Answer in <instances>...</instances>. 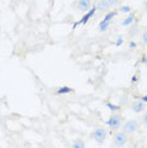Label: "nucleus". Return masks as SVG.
Returning a JSON list of instances; mask_svg holds the SVG:
<instances>
[{
    "label": "nucleus",
    "mask_w": 147,
    "mask_h": 148,
    "mask_svg": "<svg viewBox=\"0 0 147 148\" xmlns=\"http://www.w3.org/2000/svg\"><path fill=\"white\" fill-rule=\"evenodd\" d=\"M137 128H138V123H137L136 119H131L128 120V122L124 123V125H123V132L127 133V134H132L135 133L137 130Z\"/></svg>",
    "instance_id": "nucleus-1"
},
{
    "label": "nucleus",
    "mask_w": 147,
    "mask_h": 148,
    "mask_svg": "<svg viewBox=\"0 0 147 148\" xmlns=\"http://www.w3.org/2000/svg\"><path fill=\"white\" fill-rule=\"evenodd\" d=\"M95 13H96V6H94V8H91V9H90V10L86 12V14H85L84 16H82V18L80 19V21H79L78 23H75V24L72 25V29H75V28H76V25H78V24L85 25L86 23H88V22L90 21V18H91V16H94Z\"/></svg>",
    "instance_id": "nucleus-2"
},
{
    "label": "nucleus",
    "mask_w": 147,
    "mask_h": 148,
    "mask_svg": "<svg viewBox=\"0 0 147 148\" xmlns=\"http://www.w3.org/2000/svg\"><path fill=\"white\" fill-rule=\"evenodd\" d=\"M106 124L112 128V129H118L122 124V116L121 115H117V114H113L112 116L106 120Z\"/></svg>",
    "instance_id": "nucleus-3"
},
{
    "label": "nucleus",
    "mask_w": 147,
    "mask_h": 148,
    "mask_svg": "<svg viewBox=\"0 0 147 148\" xmlns=\"http://www.w3.org/2000/svg\"><path fill=\"white\" fill-rule=\"evenodd\" d=\"M93 136H94V139L96 142L99 144H102L106 138V132H105V129H103V128H96L94 130V133H93Z\"/></svg>",
    "instance_id": "nucleus-4"
},
{
    "label": "nucleus",
    "mask_w": 147,
    "mask_h": 148,
    "mask_svg": "<svg viewBox=\"0 0 147 148\" xmlns=\"http://www.w3.org/2000/svg\"><path fill=\"white\" fill-rule=\"evenodd\" d=\"M127 143V133L119 132L114 136V146L117 147H123Z\"/></svg>",
    "instance_id": "nucleus-5"
},
{
    "label": "nucleus",
    "mask_w": 147,
    "mask_h": 148,
    "mask_svg": "<svg viewBox=\"0 0 147 148\" xmlns=\"http://www.w3.org/2000/svg\"><path fill=\"white\" fill-rule=\"evenodd\" d=\"M78 9L80 12H88L91 9V0H79Z\"/></svg>",
    "instance_id": "nucleus-6"
},
{
    "label": "nucleus",
    "mask_w": 147,
    "mask_h": 148,
    "mask_svg": "<svg viewBox=\"0 0 147 148\" xmlns=\"http://www.w3.org/2000/svg\"><path fill=\"white\" fill-rule=\"evenodd\" d=\"M132 110L135 113H142L145 110V104L143 101H135L132 104Z\"/></svg>",
    "instance_id": "nucleus-7"
},
{
    "label": "nucleus",
    "mask_w": 147,
    "mask_h": 148,
    "mask_svg": "<svg viewBox=\"0 0 147 148\" xmlns=\"http://www.w3.org/2000/svg\"><path fill=\"white\" fill-rule=\"evenodd\" d=\"M95 6H96V10H100V12H105L109 9V5H108V3H106V0H98Z\"/></svg>",
    "instance_id": "nucleus-8"
},
{
    "label": "nucleus",
    "mask_w": 147,
    "mask_h": 148,
    "mask_svg": "<svg viewBox=\"0 0 147 148\" xmlns=\"http://www.w3.org/2000/svg\"><path fill=\"white\" fill-rule=\"evenodd\" d=\"M133 21H135V14L129 13V15L127 16L126 19H123V21H122V25H123V27H128V25L132 24Z\"/></svg>",
    "instance_id": "nucleus-9"
},
{
    "label": "nucleus",
    "mask_w": 147,
    "mask_h": 148,
    "mask_svg": "<svg viewBox=\"0 0 147 148\" xmlns=\"http://www.w3.org/2000/svg\"><path fill=\"white\" fill-rule=\"evenodd\" d=\"M109 24H110V22H106V21H102L99 23V32H105L106 29H108V27H109Z\"/></svg>",
    "instance_id": "nucleus-10"
},
{
    "label": "nucleus",
    "mask_w": 147,
    "mask_h": 148,
    "mask_svg": "<svg viewBox=\"0 0 147 148\" xmlns=\"http://www.w3.org/2000/svg\"><path fill=\"white\" fill-rule=\"evenodd\" d=\"M70 92H72V89L71 87H69V86H62V87H60V89L57 90L58 95H61V94H70Z\"/></svg>",
    "instance_id": "nucleus-11"
},
{
    "label": "nucleus",
    "mask_w": 147,
    "mask_h": 148,
    "mask_svg": "<svg viewBox=\"0 0 147 148\" xmlns=\"http://www.w3.org/2000/svg\"><path fill=\"white\" fill-rule=\"evenodd\" d=\"M72 147H74V148H84V147H85V143L82 142L81 139H76L75 142L72 143Z\"/></svg>",
    "instance_id": "nucleus-12"
},
{
    "label": "nucleus",
    "mask_w": 147,
    "mask_h": 148,
    "mask_svg": "<svg viewBox=\"0 0 147 148\" xmlns=\"http://www.w3.org/2000/svg\"><path fill=\"white\" fill-rule=\"evenodd\" d=\"M117 15V12H109V13H106V15L104 16V19L103 21H106V22H110L113 18Z\"/></svg>",
    "instance_id": "nucleus-13"
},
{
    "label": "nucleus",
    "mask_w": 147,
    "mask_h": 148,
    "mask_svg": "<svg viewBox=\"0 0 147 148\" xmlns=\"http://www.w3.org/2000/svg\"><path fill=\"white\" fill-rule=\"evenodd\" d=\"M106 3H108L109 8H114V6L119 5V0H106Z\"/></svg>",
    "instance_id": "nucleus-14"
},
{
    "label": "nucleus",
    "mask_w": 147,
    "mask_h": 148,
    "mask_svg": "<svg viewBox=\"0 0 147 148\" xmlns=\"http://www.w3.org/2000/svg\"><path fill=\"white\" fill-rule=\"evenodd\" d=\"M119 12L121 13H131L132 9H131V6H128V5H123V6H121Z\"/></svg>",
    "instance_id": "nucleus-15"
},
{
    "label": "nucleus",
    "mask_w": 147,
    "mask_h": 148,
    "mask_svg": "<svg viewBox=\"0 0 147 148\" xmlns=\"http://www.w3.org/2000/svg\"><path fill=\"white\" fill-rule=\"evenodd\" d=\"M106 108H109L112 112H117V110H119V106L118 105H113V104H110V103L106 104Z\"/></svg>",
    "instance_id": "nucleus-16"
},
{
    "label": "nucleus",
    "mask_w": 147,
    "mask_h": 148,
    "mask_svg": "<svg viewBox=\"0 0 147 148\" xmlns=\"http://www.w3.org/2000/svg\"><path fill=\"white\" fill-rule=\"evenodd\" d=\"M122 43H123V37H122V36H119V37H118V39L115 41V46H117V47H119V46H122Z\"/></svg>",
    "instance_id": "nucleus-17"
},
{
    "label": "nucleus",
    "mask_w": 147,
    "mask_h": 148,
    "mask_svg": "<svg viewBox=\"0 0 147 148\" xmlns=\"http://www.w3.org/2000/svg\"><path fill=\"white\" fill-rule=\"evenodd\" d=\"M142 42H143L145 46H147V31H145L143 34H142Z\"/></svg>",
    "instance_id": "nucleus-18"
},
{
    "label": "nucleus",
    "mask_w": 147,
    "mask_h": 148,
    "mask_svg": "<svg viewBox=\"0 0 147 148\" xmlns=\"http://www.w3.org/2000/svg\"><path fill=\"white\" fill-rule=\"evenodd\" d=\"M128 47H129V48H131V49H133V48H136V47H137V43L136 42H129V45H128Z\"/></svg>",
    "instance_id": "nucleus-19"
},
{
    "label": "nucleus",
    "mask_w": 147,
    "mask_h": 148,
    "mask_svg": "<svg viewBox=\"0 0 147 148\" xmlns=\"http://www.w3.org/2000/svg\"><path fill=\"white\" fill-rule=\"evenodd\" d=\"M142 120H143V123H145V124H147V112H145V114H143Z\"/></svg>",
    "instance_id": "nucleus-20"
},
{
    "label": "nucleus",
    "mask_w": 147,
    "mask_h": 148,
    "mask_svg": "<svg viewBox=\"0 0 147 148\" xmlns=\"http://www.w3.org/2000/svg\"><path fill=\"white\" fill-rule=\"evenodd\" d=\"M142 63H145L146 69H147V57H142Z\"/></svg>",
    "instance_id": "nucleus-21"
},
{
    "label": "nucleus",
    "mask_w": 147,
    "mask_h": 148,
    "mask_svg": "<svg viewBox=\"0 0 147 148\" xmlns=\"http://www.w3.org/2000/svg\"><path fill=\"white\" fill-rule=\"evenodd\" d=\"M141 99H142V101H143V103H147V95H145V96H142V97H141Z\"/></svg>",
    "instance_id": "nucleus-22"
},
{
    "label": "nucleus",
    "mask_w": 147,
    "mask_h": 148,
    "mask_svg": "<svg viewBox=\"0 0 147 148\" xmlns=\"http://www.w3.org/2000/svg\"><path fill=\"white\" fill-rule=\"evenodd\" d=\"M143 6H145V12L147 13V0L145 1V4H143Z\"/></svg>",
    "instance_id": "nucleus-23"
},
{
    "label": "nucleus",
    "mask_w": 147,
    "mask_h": 148,
    "mask_svg": "<svg viewBox=\"0 0 147 148\" xmlns=\"http://www.w3.org/2000/svg\"><path fill=\"white\" fill-rule=\"evenodd\" d=\"M137 81V76H133L132 77V82H136Z\"/></svg>",
    "instance_id": "nucleus-24"
}]
</instances>
